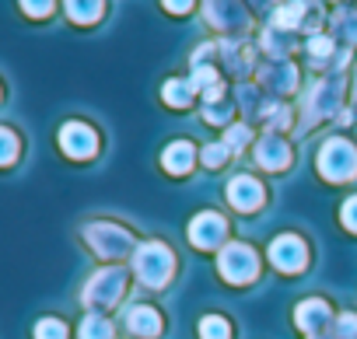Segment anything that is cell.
<instances>
[{
  "label": "cell",
  "instance_id": "6da1fadb",
  "mask_svg": "<svg viewBox=\"0 0 357 339\" xmlns=\"http://www.w3.org/2000/svg\"><path fill=\"white\" fill-rule=\"evenodd\" d=\"M133 266H137V276L147 287H161L172 276V252L165 245H144V249H137Z\"/></svg>",
  "mask_w": 357,
  "mask_h": 339
},
{
  "label": "cell",
  "instance_id": "7a4b0ae2",
  "mask_svg": "<svg viewBox=\"0 0 357 339\" xmlns=\"http://www.w3.org/2000/svg\"><path fill=\"white\" fill-rule=\"evenodd\" d=\"M319 164H322V172H326L329 179H350V172H354L357 157H354L350 143H343V140H333V143H326V150H322Z\"/></svg>",
  "mask_w": 357,
  "mask_h": 339
},
{
  "label": "cell",
  "instance_id": "3957f363",
  "mask_svg": "<svg viewBox=\"0 0 357 339\" xmlns=\"http://www.w3.org/2000/svg\"><path fill=\"white\" fill-rule=\"evenodd\" d=\"M221 269H225V276H228L231 283L252 280V276H256V255H252V249H245V245H231V249H225V255H221Z\"/></svg>",
  "mask_w": 357,
  "mask_h": 339
},
{
  "label": "cell",
  "instance_id": "277c9868",
  "mask_svg": "<svg viewBox=\"0 0 357 339\" xmlns=\"http://www.w3.org/2000/svg\"><path fill=\"white\" fill-rule=\"evenodd\" d=\"M84 235H88V242L95 245L98 255H123L130 249V235L119 231V228H109V224H91Z\"/></svg>",
  "mask_w": 357,
  "mask_h": 339
},
{
  "label": "cell",
  "instance_id": "5b68a950",
  "mask_svg": "<svg viewBox=\"0 0 357 339\" xmlns=\"http://www.w3.org/2000/svg\"><path fill=\"white\" fill-rule=\"evenodd\" d=\"M119 294H123V273H119V269H105V273H98V276L88 283L84 301H88V304H112Z\"/></svg>",
  "mask_w": 357,
  "mask_h": 339
},
{
  "label": "cell",
  "instance_id": "8992f818",
  "mask_svg": "<svg viewBox=\"0 0 357 339\" xmlns=\"http://www.w3.org/2000/svg\"><path fill=\"white\" fill-rule=\"evenodd\" d=\"M60 147H63L70 157H91L95 147H98V140H95V133H91L88 126L70 123V126L60 129Z\"/></svg>",
  "mask_w": 357,
  "mask_h": 339
},
{
  "label": "cell",
  "instance_id": "52a82bcc",
  "mask_svg": "<svg viewBox=\"0 0 357 339\" xmlns=\"http://www.w3.org/2000/svg\"><path fill=\"white\" fill-rule=\"evenodd\" d=\"M270 259H273V266H277V269L294 273V269H301V266H305V245H301L298 238L284 235V238H277V242L270 245Z\"/></svg>",
  "mask_w": 357,
  "mask_h": 339
},
{
  "label": "cell",
  "instance_id": "ba28073f",
  "mask_svg": "<svg viewBox=\"0 0 357 339\" xmlns=\"http://www.w3.org/2000/svg\"><path fill=\"white\" fill-rule=\"evenodd\" d=\"M221 235H225V221H221L218 214L197 217V224H193V231H190L193 245H200V249H214V245L221 242Z\"/></svg>",
  "mask_w": 357,
  "mask_h": 339
},
{
  "label": "cell",
  "instance_id": "9c48e42d",
  "mask_svg": "<svg viewBox=\"0 0 357 339\" xmlns=\"http://www.w3.org/2000/svg\"><path fill=\"white\" fill-rule=\"evenodd\" d=\"M228 196H231V203H235L238 210H256V207L263 203L259 182H256V179H245V175L231 182V193H228Z\"/></svg>",
  "mask_w": 357,
  "mask_h": 339
},
{
  "label": "cell",
  "instance_id": "30bf717a",
  "mask_svg": "<svg viewBox=\"0 0 357 339\" xmlns=\"http://www.w3.org/2000/svg\"><path fill=\"white\" fill-rule=\"evenodd\" d=\"M126 322H130V329L140 332V336H158V329H161V318H158L151 308H133Z\"/></svg>",
  "mask_w": 357,
  "mask_h": 339
},
{
  "label": "cell",
  "instance_id": "8fae6325",
  "mask_svg": "<svg viewBox=\"0 0 357 339\" xmlns=\"http://www.w3.org/2000/svg\"><path fill=\"white\" fill-rule=\"evenodd\" d=\"M259 161H263V168H284L287 164V147L280 140H266L259 147Z\"/></svg>",
  "mask_w": 357,
  "mask_h": 339
},
{
  "label": "cell",
  "instance_id": "7c38bea8",
  "mask_svg": "<svg viewBox=\"0 0 357 339\" xmlns=\"http://www.w3.org/2000/svg\"><path fill=\"white\" fill-rule=\"evenodd\" d=\"M322 322H326V304L322 301H308V304L298 308V325L301 329H319Z\"/></svg>",
  "mask_w": 357,
  "mask_h": 339
},
{
  "label": "cell",
  "instance_id": "4fadbf2b",
  "mask_svg": "<svg viewBox=\"0 0 357 339\" xmlns=\"http://www.w3.org/2000/svg\"><path fill=\"white\" fill-rule=\"evenodd\" d=\"M81 339H112V325L102 315H88L81 322Z\"/></svg>",
  "mask_w": 357,
  "mask_h": 339
},
{
  "label": "cell",
  "instance_id": "5bb4252c",
  "mask_svg": "<svg viewBox=\"0 0 357 339\" xmlns=\"http://www.w3.org/2000/svg\"><path fill=\"white\" fill-rule=\"evenodd\" d=\"M67 11L74 22H95L102 15V0H67Z\"/></svg>",
  "mask_w": 357,
  "mask_h": 339
},
{
  "label": "cell",
  "instance_id": "9a60e30c",
  "mask_svg": "<svg viewBox=\"0 0 357 339\" xmlns=\"http://www.w3.org/2000/svg\"><path fill=\"white\" fill-rule=\"evenodd\" d=\"M190 161H193V147L190 143H172V150L165 154V164L172 168V172H183Z\"/></svg>",
  "mask_w": 357,
  "mask_h": 339
},
{
  "label": "cell",
  "instance_id": "2e32d148",
  "mask_svg": "<svg viewBox=\"0 0 357 339\" xmlns=\"http://www.w3.org/2000/svg\"><path fill=\"white\" fill-rule=\"evenodd\" d=\"M15 157H18V136H15L11 129L0 126V164H8V161H15Z\"/></svg>",
  "mask_w": 357,
  "mask_h": 339
},
{
  "label": "cell",
  "instance_id": "e0dca14e",
  "mask_svg": "<svg viewBox=\"0 0 357 339\" xmlns=\"http://www.w3.org/2000/svg\"><path fill=\"white\" fill-rule=\"evenodd\" d=\"M36 339H67V329H63V322H56V318H43V322L36 325Z\"/></svg>",
  "mask_w": 357,
  "mask_h": 339
},
{
  "label": "cell",
  "instance_id": "ac0fdd59",
  "mask_svg": "<svg viewBox=\"0 0 357 339\" xmlns=\"http://www.w3.org/2000/svg\"><path fill=\"white\" fill-rule=\"evenodd\" d=\"M200 336H204V339H228V322H225V318H204Z\"/></svg>",
  "mask_w": 357,
  "mask_h": 339
},
{
  "label": "cell",
  "instance_id": "d6986e66",
  "mask_svg": "<svg viewBox=\"0 0 357 339\" xmlns=\"http://www.w3.org/2000/svg\"><path fill=\"white\" fill-rule=\"evenodd\" d=\"M22 8H25L29 15L43 18V15H50V8H53V0H22Z\"/></svg>",
  "mask_w": 357,
  "mask_h": 339
},
{
  "label": "cell",
  "instance_id": "ffe728a7",
  "mask_svg": "<svg viewBox=\"0 0 357 339\" xmlns=\"http://www.w3.org/2000/svg\"><path fill=\"white\" fill-rule=\"evenodd\" d=\"M340 332H343V339H357V318L354 315H343L340 318Z\"/></svg>",
  "mask_w": 357,
  "mask_h": 339
},
{
  "label": "cell",
  "instance_id": "44dd1931",
  "mask_svg": "<svg viewBox=\"0 0 357 339\" xmlns=\"http://www.w3.org/2000/svg\"><path fill=\"white\" fill-rule=\"evenodd\" d=\"M343 221H347V228H350V231H357V196L343 207Z\"/></svg>",
  "mask_w": 357,
  "mask_h": 339
},
{
  "label": "cell",
  "instance_id": "7402d4cb",
  "mask_svg": "<svg viewBox=\"0 0 357 339\" xmlns=\"http://www.w3.org/2000/svg\"><path fill=\"white\" fill-rule=\"evenodd\" d=\"M221 147V143H218ZM218 147H211L207 150V164H218V161H225V150H218Z\"/></svg>",
  "mask_w": 357,
  "mask_h": 339
},
{
  "label": "cell",
  "instance_id": "603a6c76",
  "mask_svg": "<svg viewBox=\"0 0 357 339\" xmlns=\"http://www.w3.org/2000/svg\"><path fill=\"white\" fill-rule=\"evenodd\" d=\"M165 4H168L172 11H186V8L193 4V0H165Z\"/></svg>",
  "mask_w": 357,
  "mask_h": 339
}]
</instances>
